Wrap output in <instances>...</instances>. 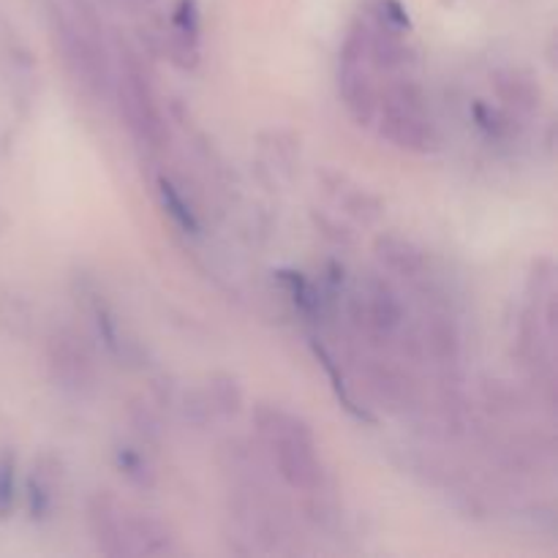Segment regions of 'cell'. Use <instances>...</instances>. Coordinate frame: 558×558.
<instances>
[{"mask_svg":"<svg viewBox=\"0 0 558 558\" xmlns=\"http://www.w3.org/2000/svg\"><path fill=\"white\" fill-rule=\"evenodd\" d=\"M49 38L71 80L93 98L112 96V47L90 0H49Z\"/></svg>","mask_w":558,"mask_h":558,"instance_id":"6da1fadb","label":"cell"},{"mask_svg":"<svg viewBox=\"0 0 558 558\" xmlns=\"http://www.w3.org/2000/svg\"><path fill=\"white\" fill-rule=\"evenodd\" d=\"M254 425L278 477L300 494H319L325 469L311 425L278 403H259L254 409Z\"/></svg>","mask_w":558,"mask_h":558,"instance_id":"7a4b0ae2","label":"cell"},{"mask_svg":"<svg viewBox=\"0 0 558 558\" xmlns=\"http://www.w3.org/2000/svg\"><path fill=\"white\" fill-rule=\"evenodd\" d=\"M379 134L398 150L428 156L441 150V131L430 114L423 87L409 74H396L379 93L376 120Z\"/></svg>","mask_w":558,"mask_h":558,"instance_id":"3957f363","label":"cell"},{"mask_svg":"<svg viewBox=\"0 0 558 558\" xmlns=\"http://www.w3.org/2000/svg\"><path fill=\"white\" fill-rule=\"evenodd\" d=\"M114 80L112 96L118 101L120 118L125 120L131 134L147 147H163L169 142V125L163 120L161 104H158L156 87L140 54L129 44H114L112 54Z\"/></svg>","mask_w":558,"mask_h":558,"instance_id":"277c9868","label":"cell"},{"mask_svg":"<svg viewBox=\"0 0 558 558\" xmlns=\"http://www.w3.org/2000/svg\"><path fill=\"white\" fill-rule=\"evenodd\" d=\"M338 93H341L343 107L354 123L363 125V129L374 125L376 109H379V90H376L374 65L368 60L365 31L360 20L349 27L341 52H338Z\"/></svg>","mask_w":558,"mask_h":558,"instance_id":"5b68a950","label":"cell"},{"mask_svg":"<svg viewBox=\"0 0 558 558\" xmlns=\"http://www.w3.org/2000/svg\"><path fill=\"white\" fill-rule=\"evenodd\" d=\"M47 368L54 385L76 398L96 392L98 371L87 343L69 327H58L47 338Z\"/></svg>","mask_w":558,"mask_h":558,"instance_id":"8992f818","label":"cell"},{"mask_svg":"<svg viewBox=\"0 0 558 558\" xmlns=\"http://www.w3.org/2000/svg\"><path fill=\"white\" fill-rule=\"evenodd\" d=\"M352 319L365 338L374 343H390L403 330L407 311L390 281L371 276L365 278L363 292L354 294Z\"/></svg>","mask_w":558,"mask_h":558,"instance_id":"52a82bcc","label":"cell"},{"mask_svg":"<svg viewBox=\"0 0 558 558\" xmlns=\"http://www.w3.org/2000/svg\"><path fill=\"white\" fill-rule=\"evenodd\" d=\"M87 529L104 556H131L125 539V505L109 490H98L87 501Z\"/></svg>","mask_w":558,"mask_h":558,"instance_id":"ba28073f","label":"cell"},{"mask_svg":"<svg viewBox=\"0 0 558 558\" xmlns=\"http://www.w3.org/2000/svg\"><path fill=\"white\" fill-rule=\"evenodd\" d=\"M374 254L387 272L398 276L401 281L420 283L428 278V251L412 238L398 232H381L374 240Z\"/></svg>","mask_w":558,"mask_h":558,"instance_id":"9c48e42d","label":"cell"},{"mask_svg":"<svg viewBox=\"0 0 558 558\" xmlns=\"http://www.w3.org/2000/svg\"><path fill=\"white\" fill-rule=\"evenodd\" d=\"M496 98L507 112L515 118H534L543 109V87L534 80V74L521 65H501L490 74Z\"/></svg>","mask_w":558,"mask_h":558,"instance_id":"30bf717a","label":"cell"},{"mask_svg":"<svg viewBox=\"0 0 558 558\" xmlns=\"http://www.w3.org/2000/svg\"><path fill=\"white\" fill-rule=\"evenodd\" d=\"M319 180L325 194L332 199V205H336L341 213H347L349 218H354V221L376 223L381 216H385V202H381L374 191L365 189V185L354 183V180L347 178V174H338V172H330V169H325V172L319 174Z\"/></svg>","mask_w":558,"mask_h":558,"instance_id":"8fae6325","label":"cell"},{"mask_svg":"<svg viewBox=\"0 0 558 558\" xmlns=\"http://www.w3.org/2000/svg\"><path fill=\"white\" fill-rule=\"evenodd\" d=\"M60 485H63V466L60 458L52 452H41L36 458L27 477V510L36 523L49 521L58 510L60 499Z\"/></svg>","mask_w":558,"mask_h":558,"instance_id":"7c38bea8","label":"cell"},{"mask_svg":"<svg viewBox=\"0 0 558 558\" xmlns=\"http://www.w3.org/2000/svg\"><path fill=\"white\" fill-rule=\"evenodd\" d=\"M125 539L131 556H174L180 550L178 537L161 518L136 512L131 507H125Z\"/></svg>","mask_w":558,"mask_h":558,"instance_id":"4fadbf2b","label":"cell"},{"mask_svg":"<svg viewBox=\"0 0 558 558\" xmlns=\"http://www.w3.org/2000/svg\"><path fill=\"white\" fill-rule=\"evenodd\" d=\"M414 343L423 347L425 354H430V360L447 365V368L458 365V360H461V332H458L456 319L447 311L425 314L423 325H420V341Z\"/></svg>","mask_w":558,"mask_h":558,"instance_id":"5bb4252c","label":"cell"},{"mask_svg":"<svg viewBox=\"0 0 558 558\" xmlns=\"http://www.w3.org/2000/svg\"><path fill=\"white\" fill-rule=\"evenodd\" d=\"M90 314H93V325H96L98 338H101L104 347L109 349V354L123 360V363H134V360L140 357V343L131 341L129 332H125L123 325H120L118 314L112 311V305L104 300V294L98 292L90 294Z\"/></svg>","mask_w":558,"mask_h":558,"instance_id":"9a60e30c","label":"cell"},{"mask_svg":"<svg viewBox=\"0 0 558 558\" xmlns=\"http://www.w3.org/2000/svg\"><path fill=\"white\" fill-rule=\"evenodd\" d=\"M311 349H314V357L319 360V365L325 368V374H327V379H330L338 403H341V407L347 409L354 420H360V423H374V414L365 412V409L357 403V398H354V392L349 390L347 376L341 374V365L336 363V357H332L330 349H327L319 338H311Z\"/></svg>","mask_w":558,"mask_h":558,"instance_id":"2e32d148","label":"cell"},{"mask_svg":"<svg viewBox=\"0 0 558 558\" xmlns=\"http://www.w3.org/2000/svg\"><path fill=\"white\" fill-rule=\"evenodd\" d=\"M472 120L480 129V134L488 142H499V145H510L518 136V118L512 112H507L505 107H494V104L477 101L472 104Z\"/></svg>","mask_w":558,"mask_h":558,"instance_id":"e0dca14e","label":"cell"},{"mask_svg":"<svg viewBox=\"0 0 558 558\" xmlns=\"http://www.w3.org/2000/svg\"><path fill=\"white\" fill-rule=\"evenodd\" d=\"M205 396L216 417L234 420L243 412V387H240V381L232 374L216 371V374L207 376Z\"/></svg>","mask_w":558,"mask_h":558,"instance_id":"ac0fdd59","label":"cell"},{"mask_svg":"<svg viewBox=\"0 0 558 558\" xmlns=\"http://www.w3.org/2000/svg\"><path fill=\"white\" fill-rule=\"evenodd\" d=\"M114 466H118V472L123 474L134 488L140 490L156 488V469H153L150 458H147L140 447L120 445L118 450H114Z\"/></svg>","mask_w":558,"mask_h":558,"instance_id":"d6986e66","label":"cell"},{"mask_svg":"<svg viewBox=\"0 0 558 558\" xmlns=\"http://www.w3.org/2000/svg\"><path fill=\"white\" fill-rule=\"evenodd\" d=\"M158 196H161L163 210L169 213V218H172V221L178 223L183 232L199 234V229H202L199 216H196V210L191 207V202L180 194V189L172 183V180L158 178Z\"/></svg>","mask_w":558,"mask_h":558,"instance_id":"ffe728a7","label":"cell"},{"mask_svg":"<svg viewBox=\"0 0 558 558\" xmlns=\"http://www.w3.org/2000/svg\"><path fill=\"white\" fill-rule=\"evenodd\" d=\"M278 281L283 283V289L289 292L292 303L298 305V311L308 319H316L322 314V294L319 289L311 281H305L303 272L298 270H278Z\"/></svg>","mask_w":558,"mask_h":558,"instance_id":"44dd1931","label":"cell"},{"mask_svg":"<svg viewBox=\"0 0 558 558\" xmlns=\"http://www.w3.org/2000/svg\"><path fill=\"white\" fill-rule=\"evenodd\" d=\"M163 49H167V58L178 65L180 71H194L202 60L199 38H189L183 33L172 31L169 27L167 36H163Z\"/></svg>","mask_w":558,"mask_h":558,"instance_id":"7402d4cb","label":"cell"},{"mask_svg":"<svg viewBox=\"0 0 558 558\" xmlns=\"http://www.w3.org/2000/svg\"><path fill=\"white\" fill-rule=\"evenodd\" d=\"M368 16L387 27H396V31H412V20H409V11L403 9L401 0H371Z\"/></svg>","mask_w":558,"mask_h":558,"instance_id":"603a6c76","label":"cell"},{"mask_svg":"<svg viewBox=\"0 0 558 558\" xmlns=\"http://www.w3.org/2000/svg\"><path fill=\"white\" fill-rule=\"evenodd\" d=\"M169 27L189 38L202 36V16L196 0H178V5L172 9V20H169Z\"/></svg>","mask_w":558,"mask_h":558,"instance_id":"cb8c5ba5","label":"cell"},{"mask_svg":"<svg viewBox=\"0 0 558 558\" xmlns=\"http://www.w3.org/2000/svg\"><path fill=\"white\" fill-rule=\"evenodd\" d=\"M14 458H0V518H9L11 507H14Z\"/></svg>","mask_w":558,"mask_h":558,"instance_id":"d4e9b609","label":"cell"},{"mask_svg":"<svg viewBox=\"0 0 558 558\" xmlns=\"http://www.w3.org/2000/svg\"><path fill=\"white\" fill-rule=\"evenodd\" d=\"M134 420L145 439H158V436H161V425H158V420L153 417L147 409H134Z\"/></svg>","mask_w":558,"mask_h":558,"instance_id":"484cf974","label":"cell"},{"mask_svg":"<svg viewBox=\"0 0 558 558\" xmlns=\"http://www.w3.org/2000/svg\"><path fill=\"white\" fill-rule=\"evenodd\" d=\"M136 3H147V0H136Z\"/></svg>","mask_w":558,"mask_h":558,"instance_id":"4316f807","label":"cell"}]
</instances>
